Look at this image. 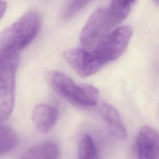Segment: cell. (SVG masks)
I'll list each match as a JSON object with an SVG mask.
<instances>
[{
	"instance_id": "obj_8",
	"label": "cell",
	"mask_w": 159,
	"mask_h": 159,
	"mask_svg": "<svg viewBox=\"0 0 159 159\" xmlns=\"http://www.w3.org/2000/svg\"><path fill=\"white\" fill-rule=\"evenodd\" d=\"M57 109L47 104H40L32 111V120L36 129L42 133L50 131L55 125L58 119Z\"/></svg>"
},
{
	"instance_id": "obj_7",
	"label": "cell",
	"mask_w": 159,
	"mask_h": 159,
	"mask_svg": "<svg viewBox=\"0 0 159 159\" xmlns=\"http://www.w3.org/2000/svg\"><path fill=\"white\" fill-rule=\"evenodd\" d=\"M138 159H159V131L148 126H143L136 139Z\"/></svg>"
},
{
	"instance_id": "obj_18",
	"label": "cell",
	"mask_w": 159,
	"mask_h": 159,
	"mask_svg": "<svg viewBox=\"0 0 159 159\" xmlns=\"http://www.w3.org/2000/svg\"></svg>"
},
{
	"instance_id": "obj_17",
	"label": "cell",
	"mask_w": 159,
	"mask_h": 159,
	"mask_svg": "<svg viewBox=\"0 0 159 159\" xmlns=\"http://www.w3.org/2000/svg\"><path fill=\"white\" fill-rule=\"evenodd\" d=\"M1 58H0V66H1Z\"/></svg>"
},
{
	"instance_id": "obj_10",
	"label": "cell",
	"mask_w": 159,
	"mask_h": 159,
	"mask_svg": "<svg viewBox=\"0 0 159 159\" xmlns=\"http://www.w3.org/2000/svg\"><path fill=\"white\" fill-rule=\"evenodd\" d=\"M58 147L53 142L37 144L25 151L19 159H58Z\"/></svg>"
},
{
	"instance_id": "obj_5",
	"label": "cell",
	"mask_w": 159,
	"mask_h": 159,
	"mask_svg": "<svg viewBox=\"0 0 159 159\" xmlns=\"http://www.w3.org/2000/svg\"><path fill=\"white\" fill-rule=\"evenodd\" d=\"M130 25H123L112 30L107 37L93 49L103 62H109L117 59L126 50L132 35Z\"/></svg>"
},
{
	"instance_id": "obj_9",
	"label": "cell",
	"mask_w": 159,
	"mask_h": 159,
	"mask_svg": "<svg viewBox=\"0 0 159 159\" xmlns=\"http://www.w3.org/2000/svg\"><path fill=\"white\" fill-rule=\"evenodd\" d=\"M99 111L111 134L118 139L124 140L127 131L118 111L110 104L103 102L100 106Z\"/></svg>"
},
{
	"instance_id": "obj_15",
	"label": "cell",
	"mask_w": 159,
	"mask_h": 159,
	"mask_svg": "<svg viewBox=\"0 0 159 159\" xmlns=\"http://www.w3.org/2000/svg\"><path fill=\"white\" fill-rule=\"evenodd\" d=\"M153 1H155V2L157 4L159 5V0H153Z\"/></svg>"
},
{
	"instance_id": "obj_6",
	"label": "cell",
	"mask_w": 159,
	"mask_h": 159,
	"mask_svg": "<svg viewBox=\"0 0 159 159\" xmlns=\"http://www.w3.org/2000/svg\"><path fill=\"white\" fill-rule=\"evenodd\" d=\"M63 57L72 68L81 76H89L99 71L104 64L94 50L75 48L64 52Z\"/></svg>"
},
{
	"instance_id": "obj_2",
	"label": "cell",
	"mask_w": 159,
	"mask_h": 159,
	"mask_svg": "<svg viewBox=\"0 0 159 159\" xmlns=\"http://www.w3.org/2000/svg\"><path fill=\"white\" fill-rule=\"evenodd\" d=\"M47 77L53 89L75 106L93 107L98 104L99 100V92L92 85L77 84L70 77L57 71H49Z\"/></svg>"
},
{
	"instance_id": "obj_11",
	"label": "cell",
	"mask_w": 159,
	"mask_h": 159,
	"mask_svg": "<svg viewBox=\"0 0 159 159\" xmlns=\"http://www.w3.org/2000/svg\"><path fill=\"white\" fill-rule=\"evenodd\" d=\"M136 0H112L108 8L115 25L121 23L128 16Z\"/></svg>"
},
{
	"instance_id": "obj_3",
	"label": "cell",
	"mask_w": 159,
	"mask_h": 159,
	"mask_svg": "<svg viewBox=\"0 0 159 159\" xmlns=\"http://www.w3.org/2000/svg\"><path fill=\"white\" fill-rule=\"evenodd\" d=\"M0 66V119L7 120L15 103L16 74L19 55L1 58Z\"/></svg>"
},
{
	"instance_id": "obj_16",
	"label": "cell",
	"mask_w": 159,
	"mask_h": 159,
	"mask_svg": "<svg viewBox=\"0 0 159 159\" xmlns=\"http://www.w3.org/2000/svg\"><path fill=\"white\" fill-rule=\"evenodd\" d=\"M1 121H2V120H1V119H0V124H1V123H2V122H1Z\"/></svg>"
},
{
	"instance_id": "obj_12",
	"label": "cell",
	"mask_w": 159,
	"mask_h": 159,
	"mask_svg": "<svg viewBox=\"0 0 159 159\" xmlns=\"http://www.w3.org/2000/svg\"><path fill=\"white\" fill-rule=\"evenodd\" d=\"M78 159H98L95 144L91 136L86 135L81 140L78 148Z\"/></svg>"
},
{
	"instance_id": "obj_4",
	"label": "cell",
	"mask_w": 159,
	"mask_h": 159,
	"mask_svg": "<svg viewBox=\"0 0 159 159\" xmlns=\"http://www.w3.org/2000/svg\"><path fill=\"white\" fill-rule=\"evenodd\" d=\"M115 26L108 8H98L88 18L81 32V47L87 50L94 49Z\"/></svg>"
},
{
	"instance_id": "obj_14",
	"label": "cell",
	"mask_w": 159,
	"mask_h": 159,
	"mask_svg": "<svg viewBox=\"0 0 159 159\" xmlns=\"http://www.w3.org/2000/svg\"><path fill=\"white\" fill-rule=\"evenodd\" d=\"M7 9V4L5 1L0 0V19L4 16Z\"/></svg>"
},
{
	"instance_id": "obj_13",
	"label": "cell",
	"mask_w": 159,
	"mask_h": 159,
	"mask_svg": "<svg viewBox=\"0 0 159 159\" xmlns=\"http://www.w3.org/2000/svg\"><path fill=\"white\" fill-rule=\"evenodd\" d=\"M91 0H73L65 14V19H70L81 11Z\"/></svg>"
},
{
	"instance_id": "obj_1",
	"label": "cell",
	"mask_w": 159,
	"mask_h": 159,
	"mask_svg": "<svg viewBox=\"0 0 159 159\" xmlns=\"http://www.w3.org/2000/svg\"><path fill=\"white\" fill-rule=\"evenodd\" d=\"M41 25V14L37 9L25 12L0 34V58L19 55L37 37Z\"/></svg>"
}]
</instances>
